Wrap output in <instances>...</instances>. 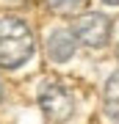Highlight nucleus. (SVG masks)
<instances>
[{
	"label": "nucleus",
	"mask_w": 119,
	"mask_h": 124,
	"mask_svg": "<svg viewBox=\"0 0 119 124\" xmlns=\"http://www.w3.org/2000/svg\"><path fill=\"white\" fill-rule=\"evenodd\" d=\"M33 55V33L22 19H0V69H19Z\"/></svg>",
	"instance_id": "obj_1"
},
{
	"label": "nucleus",
	"mask_w": 119,
	"mask_h": 124,
	"mask_svg": "<svg viewBox=\"0 0 119 124\" xmlns=\"http://www.w3.org/2000/svg\"><path fill=\"white\" fill-rule=\"evenodd\" d=\"M72 33H75V39L80 44H86V47H105L108 39H111V19L105 14L89 11V14L75 19Z\"/></svg>",
	"instance_id": "obj_2"
},
{
	"label": "nucleus",
	"mask_w": 119,
	"mask_h": 124,
	"mask_svg": "<svg viewBox=\"0 0 119 124\" xmlns=\"http://www.w3.org/2000/svg\"><path fill=\"white\" fill-rule=\"evenodd\" d=\"M39 108L44 110L50 121H66L72 113H75V99L72 94L58 83H47L39 91Z\"/></svg>",
	"instance_id": "obj_3"
},
{
	"label": "nucleus",
	"mask_w": 119,
	"mask_h": 124,
	"mask_svg": "<svg viewBox=\"0 0 119 124\" xmlns=\"http://www.w3.org/2000/svg\"><path fill=\"white\" fill-rule=\"evenodd\" d=\"M75 44H78L75 33L58 28V31H53L50 39H47V55L53 58L55 63H66L72 55H75Z\"/></svg>",
	"instance_id": "obj_4"
},
{
	"label": "nucleus",
	"mask_w": 119,
	"mask_h": 124,
	"mask_svg": "<svg viewBox=\"0 0 119 124\" xmlns=\"http://www.w3.org/2000/svg\"><path fill=\"white\" fill-rule=\"evenodd\" d=\"M102 110L111 121L119 124V72H114L105 80V88H102Z\"/></svg>",
	"instance_id": "obj_5"
},
{
	"label": "nucleus",
	"mask_w": 119,
	"mask_h": 124,
	"mask_svg": "<svg viewBox=\"0 0 119 124\" xmlns=\"http://www.w3.org/2000/svg\"><path fill=\"white\" fill-rule=\"evenodd\" d=\"M89 0H47V8L55 14H75L78 8H86Z\"/></svg>",
	"instance_id": "obj_6"
},
{
	"label": "nucleus",
	"mask_w": 119,
	"mask_h": 124,
	"mask_svg": "<svg viewBox=\"0 0 119 124\" xmlns=\"http://www.w3.org/2000/svg\"><path fill=\"white\" fill-rule=\"evenodd\" d=\"M105 3H108V6H119V0H105Z\"/></svg>",
	"instance_id": "obj_7"
},
{
	"label": "nucleus",
	"mask_w": 119,
	"mask_h": 124,
	"mask_svg": "<svg viewBox=\"0 0 119 124\" xmlns=\"http://www.w3.org/2000/svg\"><path fill=\"white\" fill-rule=\"evenodd\" d=\"M0 99H3V85H0Z\"/></svg>",
	"instance_id": "obj_8"
},
{
	"label": "nucleus",
	"mask_w": 119,
	"mask_h": 124,
	"mask_svg": "<svg viewBox=\"0 0 119 124\" xmlns=\"http://www.w3.org/2000/svg\"><path fill=\"white\" fill-rule=\"evenodd\" d=\"M116 55H119V50H116Z\"/></svg>",
	"instance_id": "obj_9"
}]
</instances>
